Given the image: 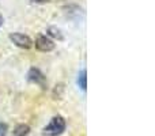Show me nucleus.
Masks as SVG:
<instances>
[{"label": "nucleus", "instance_id": "nucleus-1", "mask_svg": "<svg viewBox=\"0 0 155 136\" xmlns=\"http://www.w3.org/2000/svg\"><path fill=\"white\" fill-rule=\"evenodd\" d=\"M65 128H67V123H65V118L63 116L57 114L53 116L49 121V124L46 127H44L42 129V135L45 136H60L64 134Z\"/></svg>", "mask_w": 155, "mask_h": 136}, {"label": "nucleus", "instance_id": "nucleus-2", "mask_svg": "<svg viewBox=\"0 0 155 136\" xmlns=\"http://www.w3.org/2000/svg\"><path fill=\"white\" fill-rule=\"evenodd\" d=\"M8 38H10V41L14 45L21 49H30L33 46V40L27 34H23V33H19V32L10 33Z\"/></svg>", "mask_w": 155, "mask_h": 136}, {"label": "nucleus", "instance_id": "nucleus-3", "mask_svg": "<svg viewBox=\"0 0 155 136\" xmlns=\"http://www.w3.org/2000/svg\"><path fill=\"white\" fill-rule=\"evenodd\" d=\"M27 80H29L30 83H33V85L40 86L41 88H46V86H48L46 76L44 75V72L37 67H31L27 71Z\"/></svg>", "mask_w": 155, "mask_h": 136}, {"label": "nucleus", "instance_id": "nucleus-4", "mask_svg": "<svg viewBox=\"0 0 155 136\" xmlns=\"http://www.w3.org/2000/svg\"><path fill=\"white\" fill-rule=\"evenodd\" d=\"M33 45L35 46V49L40 52H52L54 51V48H56V44H54L53 40H51V38L48 37V35L45 34H40L37 38H35V41L33 42Z\"/></svg>", "mask_w": 155, "mask_h": 136}, {"label": "nucleus", "instance_id": "nucleus-5", "mask_svg": "<svg viewBox=\"0 0 155 136\" xmlns=\"http://www.w3.org/2000/svg\"><path fill=\"white\" fill-rule=\"evenodd\" d=\"M46 35H48L51 40H57V41L64 40V34H63V32L56 26H49L48 29H46Z\"/></svg>", "mask_w": 155, "mask_h": 136}, {"label": "nucleus", "instance_id": "nucleus-6", "mask_svg": "<svg viewBox=\"0 0 155 136\" xmlns=\"http://www.w3.org/2000/svg\"><path fill=\"white\" fill-rule=\"evenodd\" d=\"M30 131H31V128H30L29 124H18L14 128L12 135L14 136H29Z\"/></svg>", "mask_w": 155, "mask_h": 136}, {"label": "nucleus", "instance_id": "nucleus-7", "mask_svg": "<svg viewBox=\"0 0 155 136\" xmlns=\"http://www.w3.org/2000/svg\"><path fill=\"white\" fill-rule=\"evenodd\" d=\"M78 86L80 87V90L86 91L87 90V71L84 68L80 69L79 74H78V79H76Z\"/></svg>", "mask_w": 155, "mask_h": 136}, {"label": "nucleus", "instance_id": "nucleus-8", "mask_svg": "<svg viewBox=\"0 0 155 136\" xmlns=\"http://www.w3.org/2000/svg\"><path fill=\"white\" fill-rule=\"evenodd\" d=\"M8 132V125L5 123H0V136H5Z\"/></svg>", "mask_w": 155, "mask_h": 136}, {"label": "nucleus", "instance_id": "nucleus-9", "mask_svg": "<svg viewBox=\"0 0 155 136\" xmlns=\"http://www.w3.org/2000/svg\"><path fill=\"white\" fill-rule=\"evenodd\" d=\"M30 2L35 3V4H44V3H48L49 0H30Z\"/></svg>", "mask_w": 155, "mask_h": 136}, {"label": "nucleus", "instance_id": "nucleus-10", "mask_svg": "<svg viewBox=\"0 0 155 136\" xmlns=\"http://www.w3.org/2000/svg\"><path fill=\"white\" fill-rule=\"evenodd\" d=\"M3 23H4V18H3V15L0 14V26H3Z\"/></svg>", "mask_w": 155, "mask_h": 136}]
</instances>
